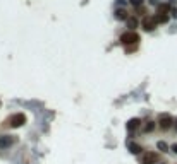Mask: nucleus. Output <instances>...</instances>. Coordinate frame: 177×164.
<instances>
[{
  "instance_id": "nucleus-3",
  "label": "nucleus",
  "mask_w": 177,
  "mask_h": 164,
  "mask_svg": "<svg viewBox=\"0 0 177 164\" xmlns=\"http://www.w3.org/2000/svg\"><path fill=\"white\" fill-rule=\"evenodd\" d=\"M172 123H174V118H172L170 115H160V118H158V125H160V128L169 130L170 126H172Z\"/></svg>"
},
{
  "instance_id": "nucleus-4",
  "label": "nucleus",
  "mask_w": 177,
  "mask_h": 164,
  "mask_svg": "<svg viewBox=\"0 0 177 164\" xmlns=\"http://www.w3.org/2000/svg\"><path fill=\"white\" fill-rule=\"evenodd\" d=\"M156 161H158V156L155 152H146L141 157V164H155Z\"/></svg>"
},
{
  "instance_id": "nucleus-13",
  "label": "nucleus",
  "mask_w": 177,
  "mask_h": 164,
  "mask_svg": "<svg viewBox=\"0 0 177 164\" xmlns=\"http://www.w3.org/2000/svg\"><path fill=\"white\" fill-rule=\"evenodd\" d=\"M158 149L163 150V152H167V150H169V145H167L165 142H158Z\"/></svg>"
},
{
  "instance_id": "nucleus-5",
  "label": "nucleus",
  "mask_w": 177,
  "mask_h": 164,
  "mask_svg": "<svg viewBox=\"0 0 177 164\" xmlns=\"http://www.w3.org/2000/svg\"><path fill=\"white\" fill-rule=\"evenodd\" d=\"M143 27H145L146 31H153L156 27V19L155 17H145V19H143Z\"/></svg>"
},
{
  "instance_id": "nucleus-6",
  "label": "nucleus",
  "mask_w": 177,
  "mask_h": 164,
  "mask_svg": "<svg viewBox=\"0 0 177 164\" xmlns=\"http://www.w3.org/2000/svg\"><path fill=\"white\" fill-rule=\"evenodd\" d=\"M16 142V137L12 135H2L0 137V147H11Z\"/></svg>"
},
{
  "instance_id": "nucleus-7",
  "label": "nucleus",
  "mask_w": 177,
  "mask_h": 164,
  "mask_svg": "<svg viewBox=\"0 0 177 164\" xmlns=\"http://www.w3.org/2000/svg\"><path fill=\"white\" fill-rule=\"evenodd\" d=\"M139 123H141V121H139L138 118H132V120H129V121H127V130H129V132L136 130V128L139 126Z\"/></svg>"
},
{
  "instance_id": "nucleus-8",
  "label": "nucleus",
  "mask_w": 177,
  "mask_h": 164,
  "mask_svg": "<svg viewBox=\"0 0 177 164\" xmlns=\"http://www.w3.org/2000/svg\"><path fill=\"white\" fill-rule=\"evenodd\" d=\"M115 17H117L119 20H127V12H125L124 9H117L115 10Z\"/></svg>"
},
{
  "instance_id": "nucleus-18",
  "label": "nucleus",
  "mask_w": 177,
  "mask_h": 164,
  "mask_svg": "<svg viewBox=\"0 0 177 164\" xmlns=\"http://www.w3.org/2000/svg\"><path fill=\"white\" fill-rule=\"evenodd\" d=\"M175 126H177V121H175Z\"/></svg>"
},
{
  "instance_id": "nucleus-1",
  "label": "nucleus",
  "mask_w": 177,
  "mask_h": 164,
  "mask_svg": "<svg viewBox=\"0 0 177 164\" xmlns=\"http://www.w3.org/2000/svg\"><path fill=\"white\" fill-rule=\"evenodd\" d=\"M139 41V36L134 33V31H129V33H124L120 36V43L122 44H134Z\"/></svg>"
},
{
  "instance_id": "nucleus-17",
  "label": "nucleus",
  "mask_w": 177,
  "mask_h": 164,
  "mask_svg": "<svg viewBox=\"0 0 177 164\" xmlns=\"http://www.w3.org/2000/svg\"><path fill=\"white\" fill-rule=\"evenodd\" d=\"M172 150H174V152H177V145H172Z\"/></svg>"
},
{
  "instance_id": "nucleus-14",
  "label": "nucleus",
  "mask_w": 177,
  "mask_h": 164,
  "mask_svg": "<svg viewBox=\"0 0 177 164\" xmlns=\"http://www.w3.org/2000/svg\"><path fill=\"white\" fill-rule=\"evenodd\" d=\"M165 12H169V5L163 3V5H160V12L158 14H165Z\"/></svg>"
},
{
  "instance_id": "nucleus-16",
  "label": "nucleus",
  "mask_w": 177,
  "mask_h": 164,
  "mask_svg": "<svg viewBox=\"0 0 177 164\" xmlns=\"http://www.w3.org/2000/svg\"><path fill=\"white\" fill-rule=\"evenodd\" d=\"M172 16H174V17H177V9H174V10H172Z\"/></svg>"
},
{
  "instance_id": "nucleus-2",
  "label": "nucleus",
  "mask_w": 177,
  "mask_h": 164,
  "mask_svg": "<svg viewBox=\"0 0 177 164\" xmlns=\"http://www.w3.org/2000/svg\"><path fill=\"white\" fill-rule=\"evenodd\" d=\"M26 123V116L22 115V113H17V115H12L11 118H9V125L12 126V128H17V126H22Z\"/></svg>"
},
{
  "instance_id": "nucleus-12",
  "label": "nucleus",
  "mask_w": 177,
  "mask_h": 164,
  "mask_svg": "<svg viewBox=\"0 0 177 164\" xmlns=\"http://www.w3.org/2000/svg\"><path fill=\"white\" fill-rule=\"evenodd\" d=\"M127 26L129 27H136L138 26V20H136L134 17H131V19H127Z\"/></svg>"
},
{
  "instance_id": "nucleus-9",
  "label": "nucleus",
  "mask_w": 177,
  "mask_h": 164,
  "mask_svg": "<svg viewBox=\"0 0 177 164\" xmlns=\"http://www.w3.org/2000/svg\"><path fill=\"white\" fill-rule=\"evenodd\" d=\"M127 147H129V150H131V152L132 154H139V152H141V145H138V144H134V142H129L127 144Z\"/></svg>"
},
{
  "instance_id": "nucleus-10",
  "label": "nucleus",
  "mask_w": 177,
  "mask_h": 164,
  "mask_svg": "<svg viewBox=\"0 0 177 164\" xmlns=\"http://www.w3.org/2000/svg\"><path fill=\"white\" fill-rule=\"evenodd\" d=\"M155 19H156V22H167V20H169V16H167V14H158Z\"/></svg>"
},
{
  "instance_id": "nucleus-15",
  "label": "nucleus",
  "mask_w": 177,
  "mask_h": 164,
  "mask_svg": "<svg viewBox=\"0 0 177 164\" xmlns=\"http://www.w3.org/2000/svg\"><path fill=\"white\" fill-rule=\"evenodd\" d=\"M131 2H132V5L139 7V5H141V3H143V0H131Z\"/></svg>"
},
{
  "instance_id": "nucleus-11",
  "label": "nucleus",
  "mask_w": 177,
  "mask_h": 164,
  "mask_svg": "<svg viewBox=\"0 0 177 164\" xmlns=\"http://www.w3.org/2000/svg\"><path fill=\"white\" fill-rule=\"evenodd\" d=\"M153 128H155V123H153V121H148V123L145 125V128H143V130H145V132H151Z\"/></svg>"
}]
</instances>
